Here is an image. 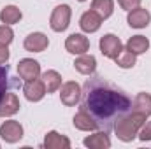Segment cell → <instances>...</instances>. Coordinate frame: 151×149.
<instances>
[{
    "instance_id": "cell-1",
    "label": "cell",
    "mask_w": 151,
    "mask_h": 149,
    "mask_svg": "<svg viewBox=\"0 0 151 149\" xmlns=\"http://www.w3.org/2000/svg\"><path fill=\"white\" fill-rule=\"evenodd\" d=\"M132 98L104 79L102 75H93L86 79L81 91V111L88 112L97 123L99 130H114L118 119H121L132 109Z\"/></svg>"
},
{
    "instance_id": "cell-2",
    "label": "cell",
    "mask_w": 151,
    "mask_h": 149,
    "mask_svg": "<svg viewBox=\"0 0 151 149\" xmlns=\"http://www.w3.org/2000/svg\"><path fill=\"white\" fill-rule=\"evenodd\" d=\"M151 116V95L150 93H139L132 104V109L127 112L121 119L116 121L114 125V132L118 135L119 140L123 142H132L141 128L144 126L146 119Z\"/></svg>"
},
{
    "instance_id": "cell-3",
    "label": "cell",
    "mask_w": 151,
    "mask_h": 149,
    "mask_svg": "<svg viewBox=\"0 0 151 149\" xmlns=\"http://www.w3.org/2000/svg\"><path fill=\"white\" fill-rule=\"evenodd\" d=\"M70 16H72V11L67 4H62V5H56L51 12V18H49V27L51 30L55 32H63L69 28L70 25Z\"/></svg>"
},
{
    "instance_id": "cell-4",
    "label": "cell",
    "mask_w": 151,
    "mask_h": 149,
    "mask_svg": "<svg viewBox=\"0 0 151 149\" xmlns=\"http://www.w3.org/2000/svg\"><path fill=\"white\" fill-rule=\"evenodd\" d=\"M81 91H83V88L76 81H69V82L62 84L60 86V100H62V104L67 105V107L76 105L81 100Z\"/></svg>"
},
{
    "instance_id": "cell-5",
    "label": "cell",
    "mask_w": 151,
    "mask_h": 149,
    "mask_svg": "<svg viewBox=\"0 0 151 149\" xmlns=\"http://www.w3.org/2000/svg\"><path fill=\"white\" fill-rule=\"evenodd\" d=\"M0 137L9 144H16L23 139V126L14 119L4 121L0 126Z\"/></svg>"
},
{
    "instance_id": "cell-6",
    "label": "cell",
    "mask_w": 151,
    "mask_h": 149,
    "mask_svg": "<svg viewBox=\"0 0 151 149\" xmlns=\"http://www.w3.org/2000/svg\"><path fill=\"white\" fill-rule=\"evenodd\" d=\"M100 51L104 56L116 60V56L123 51V44H121L119 37H116L114 34H107L100 39Z\"/></svg>"
},
{
    "instance_id": "cell-7",
    "label": "cell",
    "mask_w": 151,
    "mask_h": 149,
    "mask_svg": "<svg viewBox=\"0 0 151 149\" xmlns=\"http://www.w3.org/2000/svg\"><path fill=\"white\" fill-rule=\"evenodd\" d=\"M18 74L23 81H34L40 75V65L32 58H23L18 63Z\"/></svg>"
},
{
    "instance_id": "cell-8",
    "label": "cell",
    "mask_w": 151,
    "mask_h": 149,
    "mask_svg": "<svg viewBox=\"0 0 151 149\" xmlns=\"http://www.w3.org/2000/svg\"><path fill=\"white\" fill-rule=\"evenodd\" d=\"M65 49L70 54H84L90 49V40L83 34H72L65 40Z\"/></svg>"
},
{
    "instance_id": "cell-9",
    "label": "cell",
    "mask_w": 151,
    "mask_h": 149,
    "mask_svg": "<svg viewBox=\"0 0 151 149\" xmlns=\"http://www.w3.org/2000/svg\"><path fill=\"white\" fill-rule=\"evenodd\" d=\"M23 93H25L27 100H30V102H40L47 91H46V86H44L42 79L37 77L34 81H27V84L23 86Z\"/></svg>"
},
{
    "instance_id": "cell-10",
    "label": "cell",
    "mask_w": 151,
    "mask_h": 149,
    "mask_svg": "<svg viewBox=\"0 0 151 149\" xmlns=\"http://www.w3.org/2000/svg\"><path fill=\"white\" fill-rule=\"evenodd\" d=\"M127 21L132 28H146L151 21V14L148 9H142V7H135L132 11H128V16H127Z\"/></svg>"
},
{
    "instance_id": "cell-11",
    "label": "cell",
    "mask_w": 151,
    "mask_h": 149,
    "mask_svg": "<svg viewBox=\"0 0 151 149\" xmlns=\"http://www.w3.org/2000/svg\"><path fill=\"white\" fill-rule=\"evenodd\" d=\"M23 46H25V49L30 51V53H42V51L49 46V39L46 37L42 32H34V34H30L28 37L25 39Z\"/></svg>"
},
{
    "instance_id": "cell-12",
    "label": "cell",
    "mask_w": 151,
    "mask_h": 149,
    "mask_svg": "<svg viewBox=\"0 0 151 149\" xmlns=\"http://www.w3.org/2000/svg\"><path fill=\"white\" fill-rule=\"evenodd\" d=\"M74 67L79 74L83 75H93L97 70V58L93 54H79L74 62Z\"/></svg>"
},
{
    "instance_id": "cell-13",
    "label": "cell",
    "mask_w": 151,
    "mask_h": 149,
    "mask_svg": "<svg viewBox=\"0 0 151 149\" xmlns=\"http://www.w3.org/2000/svg\"><path fill=\"white\" fill-rule=\"evenodd\" d=\"M100 25H102V18H100L95 11H86V12L81 16V19H79V27H81V30L86 32V34L97 32V30L100 28Z\"/></svg>"
},
{
    "instance_id": "cell-14",
    "label": "cell",
    "mask_w": 151,
    "mask_h": 149,
    "mask_svg": "<svg viewBox=\"0 0 151 149\" xmlns=\"http://www.w3.org/2000/svg\"><path fill=\"white\" fill-rule=\"evenodd\" d=\"M19 98L16 93H5V97L0 102V117H9L19 111Z\"/></svg>"
},
{
    "instance_id": "cell-15",
    "label": "cell",
    "mask_w": 151,
    "mask_h": 149,
    "mask_svg": "<svg viewBox=\"0 0 151 149\" xmlns=\"http://www.w3.org/2000/svg\"><path fill=\"white\" fill-rule=\"evenodd\" d=\"M83 144L90 149H107V148H111V139H109L106 130H100V132L86 137L83 140Z\"/></svg>"
},
{
    "instance_id": "cell-16",
    "label": "cell",
    "mask_w": 151,
    "mask_h": 149,
    "mask_svg": "<svg viewBox=\"0 0 151 149\" xmlns=\"http://www.w3.org/2000/svg\"><path fill=\"white\" fill-rule=\"evenodd\" d=\"M44 148L46 149H69L70 148V140L65 135L58 133V132H49L44 137Z\"/></svg>"
},
{
    "instance_id": "cell-17",
    "label": "cell",
    "mask_w": 151,
    "mask_h": 149,
    "mask_svg": "<svg viewBox=\"0 0 151 149\" xmlns=\"http://www.w3.org/2000/svg\"><path fill=\"white\" fill-rule=\"evenodd\" d=\"M72 123H74L76 128L81 130V132H91V130H97V123L93 121V117H91L88 112H84V111L77 112V114L74 116V119H72Z\"/></svg>"
},
{
    "instance_id": "cell-18",
    "label": "cell",
    "mask_w": 151,
    "mask_h": 149,
    "mask_svg": "<svg viewBox=\"0 0 151 149\" xmlns=\"http://www.w3.org/2000/svg\"><path fill=\"white\" fill-rule=\"evenodd\" d=\"M40 79H42L47 93H55L62 86V75L58 74L56 70H46L44 74L40 75Z\"/></svg>"
},
{
    "instance_id": "cell-19",
    "label": "cell",
    "mask_w": 151,
    "mask_h": 149,
    "mask_svg": "<svg viewBox=\"0 0 151 149\" xmlns=\"http://www.w3.org/2000/svg\"><path fill=\"white\" fill-rule=\"evenodd\" d=\"M127 49L132 51L134 54H142V53H146L150 49V40H148V37H144V35H134V37L128 39Z\"/></svg>"
},
{
    "instance_id": "cell-20",
    "label": "cell",
    "mask_w": 151,
    "mask_h": 149,
    "mask_svg": "<svg viewBox=\"0 0 151 149\" xmlns=\"http://www.w3.org/2000/svg\"><path fill=\"white\" fill-rule=\"evenodd\" d=\"M21 18H23V14H21L19 7H16V5H5V7L0 11V21H2L4 25H14V23H18Z\"/></svg>"
},
{
    "instance_id": "cell-21",
    "label": "cell",
    "mask_w": 151,
    "mask_h": 149,
    "mask_svg": "<svg viewBox=\"0 0 151 149\" xmlns=\"http://www.w3.org/2000/svg\"><path fill=\"white\" fill-rule=\"evenodd\" d=\"M91 11H95L102 19H107L114 11L113 0H93L91 2Z\"/></svg>"
},
{
    "instance_id": "cell-22",
    "label": "cell",
    "mask_w": 151,
    "mask_h": 149,
    "mask_svg": "<svg viewBox=\"0 0 151 149\" xmlns=\"http://www.w3.org/2000/svg\"><path fill=\"white\" fill-rule=\"evenodd\" d=\"M116 65L118 67H121V69H132V67H135V63H137V54H134L132 51H128V49H123L118 56H116Z\"/></svg>"
},
{
    "instance_id": "cell-23",
    "label": "cell",
    "mask_w": 151,
    "mask_h": 149,
    "mask_svg": "<svg viewBox=\"0 0 151 149\" xmlns=\"http://www.w3.org/2000/svg\"><path fill=\"white\" fill-rule=\"evenodd\" d=\"M14 39V32L9 25H0V47H7Z\"/></svg>"
},
{
    "instance_id": "cell-24",
    "label": "cell",
    "mask_w": 151,
    "mask_h": 149,
    "mask_svg": "<svg viewBox=\"0 0 151 149\" xmlns=\"http://www.w3.org/2000/svg\"><path fill=\"white\" fill-rule=\"evenodd\" d=\"M7 79H9V67L7 65H0V102L5 97V93H7V82H9Z\"/></svg>"
},
{
    "instance_id": "cell-25",
    "label": "cell",
    "mask_w": 151,
    "mask_h": 149,
    "mask_svg": "<svg viewBox=\"0 0 151 149\" xmlns=\"http://www.w3.org/2000/svg\"><path fill=\"white\" fill-rule=\"evenodd\" d=\"M139 139H141L142 142L151 140V121L144 123V126H142V128H141V132H139Z\"/></svg>"
},
{
    "instance_id": "cell-26",
    "label": "cell",
    "mask_w": 151,
    "mask_h": 149,
    "mask_svg": "<svg viewBox=\"0 0 151 149\" xmlns=\"http://www.w3.org/2000/svg\"><path fill=\"white\" fill-rule=\"evenodd\" d=\"M118 4H119L121 9H125V11H132V9H135V7L141 5V0H118Z\"/></svg>"
},
{
    "instance_id": "cell-27",
    "label": "cell",
    "mask_w": 151,
    "mask_h": 149,
    "mask_svg": "<svg viewBox=\"0 0 151 149\" xmlns=\"http://www.w3.org/2000/svg\"><path fill=\"white\" fill-rule=\"evenodd\" d=\"M9 49L7 47H0V65H5L7 60H9Z\"/></svg>"
},
{
    "instance_id": "cell-28",
    "label": "cell",
    "mask_w": 151,
    "mask_h": 149,
    "mask_svg": "<svg viewBox=\"0 0 151 149\" xmlns=\"http://www.w3.org/2000/svg\"><path fill=\"white\" fill-rule=\"evenodd\" d=\"M77 2H84V0H77Z\"/></svg>"
}]
</instances>
